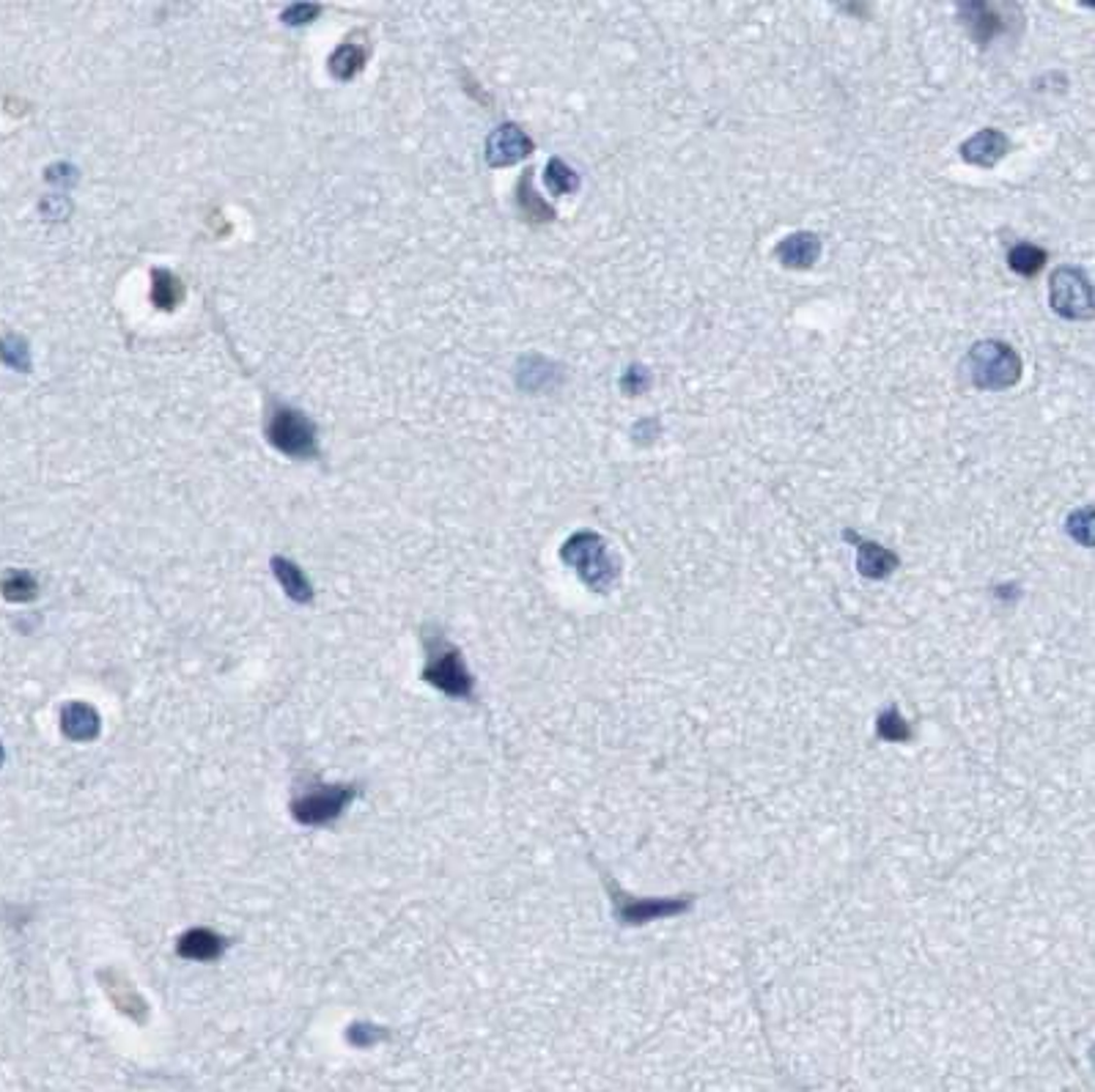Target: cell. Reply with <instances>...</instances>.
Masks as SVG:
<instances>
[{
  "mask_svg": "<svg viewBox=\"0 0 1095 1092\" xmlns=\"http://www.w3.org/2000/svg\"><path fill=\"white\" fill-rule=\"evenodd\" d=\"M425 645V664H423V681L434 689H440L448 697H458V701H470L473 697L475 681L467 670V661L461 656L456 645H450L445 637L437 632V628H425L423 635Z\"/></svg>",
  "mask_w": 1095,
  "mask_h": 1092,
  "instance_id": "6da1fadb",
  "label": "cell"
},
{
  "mask_svg": "<svg viewBox=\"0 0 1095 1092\" xmlns=\"http://www.w3.org/2000/svg\"><path fill=\"white\" fill-rule=\"evenodd\" d=\"M1022 357L1005 341H978L966 354V376L974 390H1011L1022 382Z\"/></svg>",
  "mask_w": 1095,
  "mask_h": 1092,
  "instance_id": "7a4b0ae2",
  "label": "cell"
},
{
  "mask_svg": "<svg viewBox=\"0 0 1095 1092\" xmlns=\"http://www.w3.org/2000/svg\"><path fill=\"white\" fill-rule=\"evenodd\" d=\"M357 785H333V783H305L292 796V816L303 826H328L344 816V810L357 799Z\"/></svg>",
  "mask_w": 1095,
  "mask_h": 1092,
  "instance_id": "3957f363",
  "label": "cell"
},
{
  "mask_svg": "<svg viewBox=\"0 0 1095 1092\" xmlns=\"http://www.w3.org/2000/svg\"><path fill=\"white\" fill-rule=\"evenodd\" d=\"M560 557H563L569 566H574L577 574H580L593 590H607L610 582L618 577V566L610 560L607 541L602 539V536H596V533H574L572 539L563 544V549H560Z\"/></svg>",
  "mask_w": 1095,
  "mask_h": 1092,
  "instance_id": "277c9868",
  "label": "cell"
},
{
  "mask_svg": "<svg viewBox=\"0 0 1095 1092\" xmlns=\"http://www.w3.org/2000/svg\"><path fill=\"white\" fill-rule=\"evenodd\" d=\"M267 437H270L272 448H278L280 453H286L292 458H311L319 453V448H316V425H313L311 417L297 412V409H275L270 423H267Z\"/></svg>",
  "mask_w": 1095,
  "mask_h": 1092,
  "instance_id": "5b68a950",
  "label": "cell"
},
{
  "mask_svg": "<svg viewBox=\"0 0 1095 1092\" xmlns=\"http://www.w3.org/2000/svg\"><path fill=\"white\" fill-rule=\"evenodd\" d=\"M1049 302L1057 316L1068 321H1085L1093 316V285L1076 267H1060L1049 283Z\"/></svg>",
  "mask_w": 1095,
  "mask_h": 1092,
  "instance_id": "8992f818",
  "label": "cell"
},
{
  "mask_svg": "<svg viewBox=\"0 0 1095 1092\" xmlns=\"http://www.w3.org/2000/svg\"><path fill=\"white\" fill-rule=\"evenodd\" d=\"M961 23L969 31L981 47H986L989 41H994L999 33H1005L1011 28V16L1014 11H1019V6H1007V3H986V0H972V3H958L956 6Z\"/></svg>",
  "mask_w": 1095,
  "mask_h": 1092,
  "instance_id": "52a82bcc",
  "label": "cell"
},
{
  "mask_svg": "<svg viewBox=\"0 0 1095 1092\" xmlns=\"http://www.w3.org/2000/svg\"><path fill=\"white\" fill-rule=\"evenodd\" d=\"M533 148H536V143L522 127L500 124L498 130L486 138V163L491 168H508V165L522 163L524 157H531Z\"/></svg>",
  "mask_w": 1095,
  "mask_h": 1092,
  "instance_id": "ba28073f",
  "label": "cell"
},
{
  "mask_svg": "<svg viewBox=\"0 0 1095 1092\" xmlns=\"http://www.w3.org/2000/svg\"><path fill=\"white\" fill-rule=\"evenodd\" d=\"M1007 151H1011V138L1002 130H994V127L981 130L978 135L961 143V160L969 165H978V168H994L999 160H1005Z\"/></svg>",
  "mask_w": 1095,
  "mask_h": 1092,
  "instance_id": "9c48e42d",
  "label": "cell"
},
{
  "mask_svg": "<svg viewBox=\"0 0 1095 1092\" xmlns=\"http://www.w3.org/2000/svg\"><path fill=\"white\" fill-rule=\"evenodd\" d=\"M775 259L785 270H810L821 259V239L810 231H796L775 245Z\"/></svg>",
  "mask_w": 1095,
  "mask_h": 1092,
  "instance_id": "30bf717a",
  "label": "cell"
},
{
  "mask_svg": "<svg viewBox=\"0 0 1095 1092\" xmlns=\"http://www.w3.org/2000/svg\"><path fill=\"white\" fill-rule=\"evenodd\" d=\"M99 983L105 986L107 996L113 999V1004L124 1013V1016H130V1019H135L138 1024L146 1021V1013H148L146 999L135 991V986H132L130 980L124 978L122 971L118 969L99 971Z\"/></svg>",
  "mask_w": 1095,
  "mask_h": 1092,
  "instance_id": "8fae6325",
  "label": "cell"
},
{
  "mask_svg": "<svg viewBox=\"0 0 1095 1092\" xmlns=\"http://www.w3.org/2000/svg\"><path fill=\"white\" fill-rule=\"evenodd\" d=\"M229 942L209 928H190L184 930L176 942V953L187 961H217L226 953Z\"/></svg>",
  "mask_w": 1095,
  "mask_h": 1092,
  "instance_id": "7c38bea8",
  "label": "cell"
},
{
  "mask_svg": "<svg viewBox=\"0 0 1095 1092\" xmlns=\"http://www.w3.org/2000/svg\"><path fill=\"white\" fill-rule=\"evenodd\" d=\"M99 714L91 703H66L61 709V730L69 742H94L99 736Z\"/></svg>",
  "mask_w": 1095,
  "mask_h": 1092,
  "instance_id": "4fadbf2b",
  "label": "cell"
},
{
  "mask_svg": "<svg viewBox=\"0 0 1095 1092\" xmlns=\"http://www.w3.org/2000/svg\"><path fill=\"white\" fill-rule=\"evenodd\" d=\"M846 539L857 541V549H859L857 566L865 577H870V579L890 577L892 571H895V566H898V557H895L890 549H884V546L874 544V541L854 539L851 533H846Z\"/></svg>",
  "mask_w": 1095,
  "mask_h": 1092,
  "instance_id": "5bb4252c",
  "label": "cell"
},
{
  "mask_svg": "<svg viewBox=\"0 0 1095 1092\" xmlns=\"http://www.w3.org/2000/svg\"><path fill=\"white\" fill-rule=\"evenodd\" d=\"M272 571H275V579L280 582V587L286 590V595L297 604H311L313 602V585L308 582V577L303 574V569L292 562L288 557H272Z\"/></svg>",
  "mask_w": 1095,
  "mask_h": 1092,
  "instance_id": "9a60e30c",
  "label": "cell"
},
{
  "mask_svg": "<svg viewBox=\"0 0 1095 1092\" xmlns=\"http://www.w3.org/2000/svg\"><path fill=\"white\" fill-rule=\"evenodd\" d=\"M516 206H519L524 220L533 223V226L555 220V209L533 190V171H524V176L516 184Z\"/></svg>",
  "mask_w": 1095,
  "mask_h": 1092,
  "instance_id": "2e32d148",
  "label": "cell"
},
{
  "mask_svg": "<svg viewBox=\"0 0 1095 1092\" xmlns=\"http://www.w3.org/2000/svg\"><path fill=\"white\" fill-rule=\"evenodd\" d=\"M363 66H366V47L352 44V41L341 44V47L330 56V74L341 82L357 77V74L363 72Z\"/></svg>",
  "mask_w": 1095,
  "mask_h": 1092,
  "instance_id": "e0dca14e",
  "label": "cell"
},
{
  "mask_svg": "<svg viewBox=\"0 0 1095 1092\" xmlns=\"http://www.w3.org/2000/svg\"><path fill=\"white\" fill-rule=\"evenodd\" d=\"M1049 262V253L1043 247L1030 245V242H1019V245L1011 247L1007 253V267L1022 277H1035Z\"/></svg>",
  "mask_w": 1095,
  "mask_h": 1092,
  "instance_id": "ac0fdd59",
  "label": "cell"
},
{
  "mask_svg": "<svg viewBox=\"0 0 1095 1092\" xmlns=\"http://www.w3.org/2000/svg\"><path fill=\"white\" fill-rule=\"evenodd\" d=\"M181 297H184V285L179 283V277L171 275L168 270L151 272V302H155L157 308L176 310Z\"/></svg>",
  "mask_w": 1095,
  "mask_h": 1092,
  "instance_id": "d6986e66",
  "label": "cell"
},
{
  "mask_svg": "<svg viewBox=\"0 0 1095 1092\" xmlns=\"http://www.w3.org/2000/svg\"><path fill=\"white\" fill-rule=\"evenodd\" d=\"M0 593L6 602H31L39 593V582L28 571H6V577L0 579Z\"/></svg>",
  "mask_w": 1095,
  "mask_h": 1092,
  "instance_id": "ffe728a7",
  "label": "cell"
},
{
  "mask_svg": "<svg viewBox=\"0 0 1095 1092\" xmlns=\"http://www.w3.org/2000/svg\"><path fill=\"white\" fill-rule=\"evenodd\" d=\"M552 376H555L552 363L533 354V357H524L522 363H519L516 379H519V387H524V390H541V387H549V384H552Z\"/></svg>",
  "mask_w": 1095,
  "mask_h": 1092,
  "instance_id": "44dd1931",
  "label": "cell"
},
{
  "mask_svg": "<svg viewBox=\"0 0 1095 1092\" xmlns=\"http://www.w3.org/2000/svg\"><path fill=\"white\" fill-rule=\"evenodd\" d=\"M544 181H547V187L552 196H569V193H574V190L580 187V176H577V171L569 168L560 157H552V160H549L547 171H544Z\"/></svg>",
  "mask_w": 1095,
  "mask_h": 1092,
  "instance_id": "7402d4cb",
  "label": "cell"
},
{
  "mask_svg": "<svg viewBox=\"0 0 1095 1092\" xmlns=\"http://www.w3.org/2000/svg\"><path fill=\"white\" fill-rule=\"evenodd\" d=\"M0 363H6L8 368H14L20 374H28V371H31V349H28V343H25L20 335H3V338H0Z\"/></svg>",
  "mask_w": 1095,
  "mask_h": 1092,
  "instance_id": "603a6c76",
  "label": "cell"
},
{
  "mask_svg": "<svg viewBox=\"0 0 1095 1092\" xmlns=\"http://www.w3.org/2000/svg\"><path fill=\"white\" fill-rule=\"evenodd\" d=\"M651 371H648L646 366H629L626 371H623L621 376V390L626 393V396H643V393H648V387H651Z\"/></svg>",
  "mask_w": 1095,
  "mask_h": 1092,
  "instance_id": "cb8c5ba5",
  "label": "cell"
},
{
  "mask_svg": "<svg viewBox=\"0 0 1095 1092\" xmlns=\"http://www.w3.org/2000/svg\"><path fill=\"white\" fill-rule=\"evenodd\" d=\"M387 1035L384 1029L374 1027V1024H363V1021H357V1024H352L349 1027V1032H346V1037H349V1044L352 1046H374L376 1040H382V1037Z\"/></svg>",
  "mask_w": 1095,
  "mask_h": 1092,
  "instance_id": "d4e9b609",
  "label": "cell"
},
{
  "mask_svg": "<svg viewBox=\"0 0 1095 1092\" xmlns=\"http://www.w3.org/2000/svg\"><path fill=\"white\" fill-rule=\"evenodd\" d=\"M319 11L321 6H316V3H295V6H288L283 11V23L292 25V28H300V25L313 23L319 16Z\"/></svg>",
  "mask_w": 1095,
  "mask_h": 1092,
  "instance_id": "484cf974",
  "label": "cell"
},
{
  "mask_svg": "<svg viewBox=\"0 0 1095 1092\" xmlns=\"http://www.w3.org/2000/svg\"><path fill=\"white\" fill-rule=\"evenodd\" d=\"M3 758H6V752H3V744H0V766H3Z\"/></svg>",
  "mask_w": 1095,
  "mask_h": 1092,
  "instance_id": "4316f807",
  "label": "cell"
}]
</instances>
